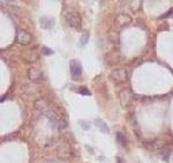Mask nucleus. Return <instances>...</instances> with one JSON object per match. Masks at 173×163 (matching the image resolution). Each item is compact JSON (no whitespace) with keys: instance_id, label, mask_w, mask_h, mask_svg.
I'll return each mask as SVG.
<instances>
[{"instance_id":"7ed1b4c3","label":"nucleus","mask_w":173,"mask_h":163,"mask_svg":"<svg viewBox=\"0 0 173 163\" xmlns=\"http://www.w3.org/2000/svg\"><path fill=\"white\" fill-rule=\"evenodd\" d=\"M112 79L117 82H125L126 81V72L124 69H117L112 73Z\"/></svg>"},{"instance_id":"6e6552de","label":"nucleus","mask_w":173,"mask_h":163,"mask_svg":"<svg viewBox=\"0 0 173 163\" xmlns=\"http://www.w3.org/2000/svg\"><path fill=\"white\" fill-rule=\"evenodd\" d=\"M88 39H89V32H84L83 35H82V37H81V39H80L81 45H85L88 43Z\"/></svg>"},{"instance_id":"39448f33","label":"nucleus","mask_w":173,"mask_h":163,"mask_svg":"<svg viewBox=\"0 0 173 163\" xmlns=\"http://www.w3.org/2000/svg\"><path fill=\"white\" fill-rule=\"evenodd\" d=\"M17 41L23 44H28L30 42V36L26 31H19L17 32Z\"/></svg>"},{"instance_id":"9d476101","label":"nucleus","mask_w":173,"mask_h":163,"mask_svg":"<svg viewBox=\"0 0 173 163\" xmlns=\"http://www.w3.org/2000/svg\"><path fill=\"white\" fill-rule=\"evenodd\" d=\"M117 138H118V140H119V142H120L121 145H125V143H126V139L122 137V134H121L120 132L117 133Z\"/></svg>"},{"instance_id":"9b49d317","label":"nucleus","mask_w":173,"mask_h":163,"mask_svg":"<svg viewBox=\"0 0 173 163\" xmlns=\"http://www.w3.org/2000/svg\"><path fill=\"white\" fill-rule=\"evenodd\" d=\"M43 53H44V54H52L53 51H52V50H50L49 47L44 46V47H43Z\"/></svg>"},{"instance_id":"423d86ee","label":"nucleus","mask_w":173,"mask_h":163,"mask_svg":"<svg viewBox=\"0 0 173 163\" xmlns=\"http://www.w3.org/2000/svg\"><path fill=\"white\" fill-rule=\"evenodd\" d=\"M95 124H96V126L98 127L103 133H110V128L107 127V125L105 124L104 120H102V119H96V120H95Z\"/></svg>"},{"instance_id":"0eeeda50","label":"nucleus","mask_w":173,"mask_h":163,"mask_svg":"<svg viewBox=\"0 0 173 163\" xmlns=\"http://www.w3.org/2000/svg\"><path fill=\"white\" fill-rule=\"evenodd\" d=\"M29 76H30V79L36 80V79H38V78L41 76V73H39V72H38L36 69H31L30 71H29Z\"/></svg>"},{"instance_id":"ddd939ff","label":"nucleus","mask_w":173,"mask_h":163,"mask_svg":"<svg viewBox=\"0 0 173 163\" xmlns=\"http://www.w3.org/2000/svg\"><path fill=\"white\" fill-rule=\"evenodd\" d=\"M171 14H173V8H172V9H171V11H168V13L165 14V15L160 16V17H168V15H171Z\"/></svg>"},{"instance_id":"f03ea898","label":"nucleus","mask_w":173,"mask_h":163,"mask_svg":"<svg viewBox=\"0 0 173 163\" xmlns=\"http://www.w3.org/2000/svg\"><path fill=\"white\" fill-rule=\"evenodd\" d=\"M67 21H68V24L70 27L75 28L76 30H80L81 29V19L77 14L75 13H69V15H67Z\"/></svg>"},{"instance_id":"20e7f679","label":"nucleus","mask_w":173,"mask_h":163,"mask_svg":"<svg viewBox=\"0 0 173 163\" xmlns=\"http://www.w3.org/2000/svg\"><path fill=\"white\" fill-rule=\"evenodd\" d=\"M39 22H41V27L43 29H51L54 26V21L52 19H47V17H42Z\"/></svg>"},{"instance_id":"f257e3e1","label":"nucleus","mask_w":173,"mask_h":163,"mask_svg":"<svg viewBox=\"0 0 173 163\" xmlns=\"http://www.w3.org/2000/svg\"><path fill=\"white\" fill-rule=\"evenodd\" d=\"M69 71L74 79H79L82 74V66L77 60H72L69 65Z\"/></svg>"},{"instance_id":"f8f14e48","label":"nucleus","mask_w":173,"mask_h":163,"mask_svg":"<svg viewBox=\"0 0 173 163\" xmlns=\"http://www.w3.org/2000/svg\"><path fill=\"white\" fill-rule=\"evenodd\" d=\"M80 123H81V126L83 127L84 130H88V128H89V125H85V124H87V123H85V121L81 120V121H80Z\"/></svg>"},{"instance_id":"1a4fd4ad","label":"nucleus","mask_w":173,"mask_h":163,"mask_svg":"<svg viewBox=\"0 0 173 163\" xmlns=\"http://www.w3.org/2000/svg\"><path fill=\"white\" fill-rule=\"evenodd\" d=\"M77 91H79L80 94H82V95H87V96H90V95H91V93H90L89 90L87 89V88H84V87H81V88H80V89L77 90Z\"/></svg>"}]
</instances>
